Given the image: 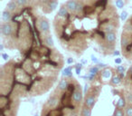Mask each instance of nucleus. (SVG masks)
I'll list each match as a JSON object with an SVG mask.
<instances>
[{"label": "nucleus", "instance_id": "0eeeda50", "mask_svg": "<svg viewBox=\"0 0 132 116\" xmlns=\"http://www.w3.org/2000/svg\"><path fill=\"white\" fill-rule=\"evenodd\" d=\"M101 88L102 87L100 86V85H98V86L92 85V86L89 87L88 90H86V92H85L84 99H83V104L92 110L94 108V106H95L96 103H97L100 94H101Z\"/></svg>", "mask_w": 132, "mask_h": 116}, {"label": "nucleus", "instance_id": "6e6552de", "mask_svg": "<svg viewBox=\"0 0 132 116\" xmlns=\"http://www.w3.org/2000/svg\"><path fill=\"white\" fill-rule=\"evenodd\" d=\"M35 6L44 15H48L56 9L58 0H35Z\"/></svg>", "mask_w": 132, "mask_h": 116}, {"label": "nucleus", "instance_id": "f257e3e1", "mask_svg": "<svg viewBox=\"0 0 132 116\" xmlns=\"http://www.w3.org/2000/svg\"><path fill=\"white\" fill-rule=\"evenodd\" d=\"M112 0H68L53 19V30L61 46L80 57L95 44L103 55L114 53L108 43L110 33L120 26Z\"/></svg>", "mask_w": 132, "mask_h": 116}, {"label": "nucleus", "instance_id": "39448f33", "mask_svg": "<svg viewBox=\"0 0 132 116\" xmlns=\"http://www.w3.org/2000/svg\"><path fill=\"white\" fill-rule=\"evenodd\" d=\"M121 53L126 59L132 62V15H130L123 25L120 37Z\"/></svg>", "mask_w": 132, "mask_h": 116}, {"label": "nucleus", "instance_id": "f8f14e48", "mask_svg": "<svg viewBox=\"0 0 132 116\" xmlns=\"http://www.w3.org/2000/svg\"><path fill=\"white\" fill-rule=\"evenodd\" d=\"M112 116H125V110L121 108H115Z\"/></svg>", "mask_w": 132, "mask_h": 116}, {"label": "nucleus", "instance_id": "dca6fc26", "mask_svg": "<svg viewBox=\"0 0 132 116\" xmlns=\"http://www.w3.org/2000/svg\"><path fill=\"white\" fill-rule=\"evenodd\" d=\"M129 69H130V70H132V65L130 66V68H129Z\"/></svg>", "mask_w": 132, "mask_h": 116}, {"label": "nucleus", "instance_id": "1a4fd4ad", "mask_svg": "<svg viewBox=\"0 0 132 116\" xmlns=\"http://www.w3.org/2000/svg\"><path fill=\"white\" fill-rule=\"evenodd\" d=\"M17 7H18V6H17L16 2H15V0H10L9 2L7 3V5H6V9L12 13V12L15 11L17 9Z\"/></svg>", "mask_w": 132, "mask_h": 116}, {"label": "nucleus", "instance_id": "9d476101", "mask_svg": "<svg viewBox=\"0 0 132 116\" xmlns=\"http://www.w3.org/2000/svg\"><path fill=\"white\" fill-rule=\"evenodd\" d=\"M92 109L89 108V107H87V106H85L84 104H82L80 116H92Z\"/></svg>", "mask_w": 132, "mask_h": 116}, {"label": "nucleus", "instance_id": "7ed1b4c3", "mask_svg": "<svg viewBox=\"0 0 132 116\" xmlns=\"http://www.w3.org/2000/svg\"><path fill=\"white\" fill-rule=\"evenodd\" d=\"M0 31L2 45L8 50H17L21 55L36 46L47 44V37L51 35L49 20L35 5L18 6L12 12L8 22L1 23Z\"/></svg>", "mask_w": 132, "mask_h": 116}, {"label": "nucleus", "instance_id": "ddd939ff", "mask_svg": "<svg viewBox=\"0 0 132 116\" xmlns=\"http://www.w3.org/2000/svg\"><path fill=\"white\" fill-rule=\"evenodd\" d=\"M71 73H72V67H66L62 75L66 76V77H71V76H72V74Z\"/></svg>", "mask_w": 132, "mask_h": 116}, {"label": "nucleus", "instance_id": "f03ea898", "mask_svg": "<svg viewBox=\"0 0 132 116\" xmlns=\"http://www.w3.org/2000/svg\"><path fill=\"white\" fill-rule=\"evenodd\" d=\"M63 65V55L47 44L10 59L0 69V96L20 99L43 95L58 81Z\"/></svg>", "mask_w": 132, "mask_h": 116}, {"label": "nucleus", "instance_id": "2eb2a0df", "mask_svg": "<svg viewBox=\"0 0 132 116\" xmlns=\"http://www.w3.org/2000/svg\"><path fill=\"white\" fill-rule=\"evenodd\" d=\"M81 65H80V64L76 65V72H77V74H80V72H81Z\"/></svg>", "mask_w": 132, "mask_h": 116}, {"label": "nucleus", "instance_id": "20e7f679", "mask_svg": "<svg viewBox=\"0 0 132 116\" xmlns=\"http://www.w3.org/2000/svg\"><path fill=\"white\" fill-rule=\"evenodd\" d=\"M83 99L79 82L73 76H62L43 104L41 116H80Z\"/></svg>", "mask_w": 132, "mask_h": 116}, {"label": "nucleus", "instance_id": "9b49d317", "mask_svg": "<svg viewBox=\"0 0 132 116\" xmlns=\"http://www.w3.org/2000/svg\"><path fill=\"white\" fill-rule=\"evenodd\" d=\"M12 17V13L8 10L5 9L2 14V22H8Z\"/></svg>", "mask_w": 132, "mask_h": 116}, {"label": "nucleus", "instance_id": "4468645a", "mask_svg": "<svg viewBox=\"0 0 132 116\" xmlns=\"http://www.w3.org/2000/svg\"><path fill=\"white\" fill-rule=\"evenodd\" d=\"M123 2L121 1V0H116V6H118L119 8H121V7H123Z\"/></svg>", "mask_w": 132, "mask_h": 116}, {"label": "nucleus", "instance_id": "423d86ee", "mask_svg": "<svg viewBox=\"0 0 132 116\" xmlns=\"http://www.w3.org/2000/svg\"><path fill=\"white\" fill-rule=\"evenodd\" d=\"M122 92L125 95L127 106L125 116H132V70L128 69L124 80L122 81Z\"/></svg>", "mask_w": 132, "mask_h": 116}]
</instances>
